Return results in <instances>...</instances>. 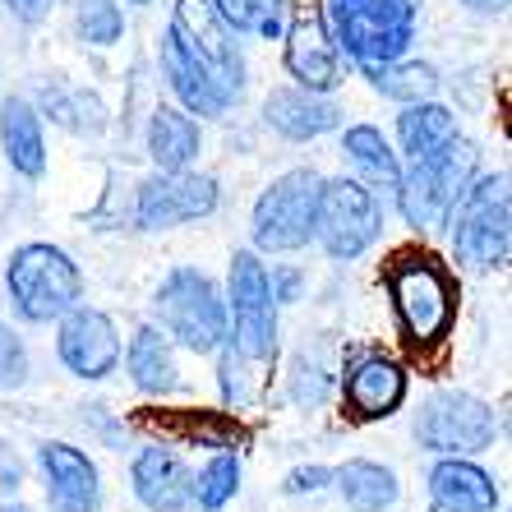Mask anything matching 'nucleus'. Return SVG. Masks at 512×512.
Segmentation results:
<instances>
[{
	"mask_svg": "<svg viewBox=\"0 0 512 512\" xmlns=\"http://www.w3.org/2000/svg\"><path fill=\"white\" fill-rule=\"evenodd\" d=\"M480 167V148L466 134H453V139L434 148L425 157H411V167L397 180V208H402L406 227L416 231H434L443 227V217L453 213V203L462 199V190L476 180Z\"/></svg>",
	"mask_w": 512,
	"mask_h": 512,
	"instance_id": "nucleus-1",
	"label": "nucleus"
},
{
	"mask_svg": "<svg viewBox=\"0 0 512 512\" xmlns=\"http://www.w3.org/2000/svg\"><path fill=\"white\" fill-rule=\"evenodd\" d=\"M323 28L356 65L402 60L416 42V0H323Z\"/></svg>",
	"mask_w": 512,
	"mask_h": 512,
	"instance_id": "nucleus-2",
	"label": "nucleus"
},
{
	"mask_svg": "<svg viewBox=\"0 0 512 512\" xmlns=\"http://www.w3.org/2000/svg\"><path fill=\"white\" fill-rule=\"evenodd\" d=\"M5 291L24 323H56L84 300V273L60 245L33 240L19 245L5 263Z\"/></svg>",
	"mask_w": 512,
	"mask_h": 512,
	"instance_id": "nucleus-3",
	"label": "nucleus"
},
{
	"mask_svg": "<svg viewBox=\"0 0 512 512\" xmlns=\"http://www.w3.org/2000/svg\"><path fill=\"white\" fill-rule=\"evenodd\" d=\"M453 254L471 273L503 268L512 254V194L508 171L480 176L453 203Z\"/></svg>",
	"mask_w": 512,
	"mask_h": 512,
	"instance_id": "nucleus-4",
	"label": "nucleus"
},
{
	"mask_svg": "<svg viewBox=\"0 0 512 512\" xmlns=\"http://www.w3.org/2000/svg\"><path fill=\"white\" fill-rule=\"evenodd\" d=\"M254 370H273L277 360V300L268 291V268L254 250L231 254L227 273V342Z\"/></svg>",
	"mask_w": 512,
	"mask_h": 512,
	"instance_id": "nucleus-5",
	"label": "nucleus"
},
{
	"mask_svg": "<svg viewBox=\"0 0 512 512\" xmlns=\"http://www.w3.org/2000/svg\"><path fill=\"white\" fill-rule=\"evenodd\" d=\"M153 310L162 333L194 356H213L217 346L227 342V296L199 268H176V273L162 277Z\"/></svg>",
	"mask_w": 512,
	"mask_h": 512,
	"instance_id": "nucleus-6",
	"label": "nucleus"
},
{
	"mask_svg": "<svg viewBox=\"0 0 512 512\" xmlns=\"http://www.w3.org/2000/svg\"><path fill=\"white\" fill-rule=\"evenodd\" d=\"M388 296H393L411 346H439L448 337L457 314V291L453 277L429 254H397L393 268H388Z\"/></svg>",
	"mask_w": 512,
	"mask_h": 512,
	"instance_id": "nucleus-7",
	"label": "nucleus"
},
{
	"mask_svg": "<svg viewBox=\"0 0 512 512\" xmlns=\"http://www.w3.org/2000/svg\"><path fill=\"white\" fill-rule=\"evenodd\" d=\"M319 185L323 176L310 167H296L277 176L268 190L259 194L250 217L254 254H296L314 240V208H319Z\"/></svg>",
	"mask_w": 512,
	"mask_h": 512,
	"instance_id": "nucleus-8",
	"label": "nucleus"
},
{
	"mask_svg": "<svg viewBox=\"0 0 512 512\" xmlns=\"http://www.w3.org/2000/svg\"><path fill=\"white\" fill-rule=\"evenodd\" d=\"M383 236V208L379 194L365 180L337 176L319 185V208H314V240H319L328 259H360L374 240Z\"/></svg>",
	"mask_w": 512,
	"mask_h": 512,
	"instance_id": "nucleus-9",
	"label": "nucleus"
},
{
	"mask_svg": "<svg viewBox=\"0 0 512 512\" xmlns=\"http://www.w3.org/2000/svg\"><path fill=\"white\" fill-rule=\"evenodd\" d=\"M167 37L222 88V93H231V97L245 93V56H240L236 33H231V28L222 24V14L213 10V0H176V5H171Z\"/></svg>",
	"mask_w": 512,
	"mask_h": 512,
	"instance_id": "nucleus-10",
	"label": "nucleus"
},
{
	"mask_svg": "<svg viewBox=\"0 0 512 512\" xmlns=\"http://www.w3.org/2000/svg\"><path fill=\"white\" fill-rule=\"evenodd\" d=\"M499 434V416L494 406L480 402L476 393H434L416 420V439L425 453L434 457H476L485 453Z\"/></svg>",
	"mask_w": 512,
	"mask_h": 512,
	"instance_id": "nucleus-11",
	"label": "nucleus"
},
{
	"mask_svg": "<svg viewBox=\"0 0 512 512\" xmlns=\"http://www.w3.org/2000/svg\"><path fill=\"white\" fill-rule=\"evenodd\" d=\"M217 190L213 176H194V171H157L139 185V199H134V222L143 231H171L185 227V222H199V217L217 213Z\"/></svg>",
	"mask_w": 512,
	"mask_h": 512,
	"instance_id": "nucleus-12",
	"label": "nucleus"
},
{
	"mask_svg": "<svg viewBox=\"0 0 512 512\" xmlns=\"http://www.w3.org/2000/svg\"><path fill=\"white\" fill-rule=\"evenodd\" d=\"M60 333H56V356L60 365L74 374V379H111L120 365V333L116 319L107 310H93V305H74L70 314H60Z\"/></svg>",
	"mask_w": 512,
	"mask_h": 512,
	"instance_id": "nucleus-13",
	"label": "nucleus"
},
{
	"mask_svg": "<svg viewBox=\"0 0 512 512\" xmlns=\"http://www.w3.org/2000/svg\"><path fill=\"white\" fill-rule=\"evenodd\" d=\"M37 471H42V489L51 499V512H97L102 508V476L97 462L74 448V443H42L37 448Z\"/></svg>",
	"mask_w": 512,
	"mask_h": 512,
	"instance_id": "nucleus-14",
	"label": "nucleus"
},
{
	"mask_svg": "<svg viewBox=\"0 0 512 512\" xmlns=\"http://www.w3.org/2000/svg\"><path fill=\"white\" fill-rule=\"evenodd\" d=\"M130 489L148 512H185L194 508V471L167 443H148L130 462Z\"/></svg>",
	"mask_w": 512,
	"mask_h": 512,
	"instance_id": "nucleus-15",
	"label": "nucleus"
},
{
	"mask_svg": "<svg viewBox=\"0 0 512 512\" xmlns=\"http://www.w3.org/2000/svg\"><path fill=\"white\" fill-rule=\"evenodd\" d=\"M282 37L286 74L296 79V88H310V93H337L342 88V51L333 47L319 14H296Z\"/></svg>",
	"mask_w": 512,
	"mask_h": 512,
	"instance_id": "nucleus-16",
	"label": "nucleus"
},
{
	"mask_svg": "<svg viewBox=\"0 0 512 512\" xmlns=\"http://www.w3.org/2000/svg\"><path fill=\"white\" fill-rule=\"evenodd\" d=\"M342 397L351 416L383 420L406 402V370L388 356H356L342 374Z\"/></svg>",
	"mask_w": 512,
	"mask_h": 512,
	"instance_id": "nucleus-17",
	"label": "nucleus"
},
{
	"mask_svg": "<svg viewBox=\"0 0 512 512\" xmlns=\"http://www.w3.org/2000/svg\"><path fill=\"white\" fill-rule=\"evenodd\" d=\"M263 125L291 143L323 139L342 125V107L328 93H310V88H273L263 102Z\"/></svg>",
	"mask_w": 512,
	"mask_h": 512,
	"instance_id": "nucleus-18",
	"label": "nucleus"
},
{
	"mask_svg": "<svg viewBox=\"0 0 512 512\" xmlns=\"http://www.w3.org/2000/svg\"><path fill=\"white\" fill-rule=\"evenodd\" d=\"M429 503L439 512H499V485L471 457H439L429 466Z\"/></svg>",
	"mask_w": 512,
	"mask_h": 512,
	"instance_id": "nucleus-19",
	"label": "nucleus"
},
{
	"mask_svg": "<svg viewBox=\"0 0 512 512\" xmlns=\"http://www.w3.org/2000/svg\"><path fill=\"white\" fill-rule=\"evenodd\" d=\"M0 148L19 176H42L47 171V139H42V116L28 97H5L0 102Z\"/></svg>",
	"mask_w": 512,
	"mask_h": 512,
	"instance_id": "nucleus-20",
	"label": "nucleus"
},
{
	"mask_svg": "<svg viewBox=\"0 0 512 512\" xmlns=\"http://www.w3.org/2000/svg\"><path fill=\"white\" fill-rule=\"evenodd\" d=\"M125 370H130V383L148 397H167L180 383L176 370V351H171V337L157 328V323H143L134 328L130 351H125Z\"/></svg>",
	"mask_w": 512,
	"mask_h": 512,
	"instance_id": "nucleus-21",
	"label": "nucleus"
},
{
	"mask_svg": "<svg viewBox=\"0 0 512 512\" xmlns=\"http://www.w3.org/2000/svg\"><path fill=\"white\" fill-rule=\"evenodd\" d=\"M162 74H167L171 93L180 97V111H190V116L217 120V116H227L231 102H236V97L222 93V88H217L213 79H208V74L176 47V42H171V37H162Z\"/></svg>",
	"mask_w": 512,
	"mask_h": 512,
	"instance_id": "nucleus-22",
	"label": "nucleus"
},
{
	"mask_svg": "<svg viewBox=\"0 0 512 512\" xmlns=\"http://www.w3.org/2000/svg\"><path fill=\"white\" fill-rule=\"evenodd\" d=\"M143 429H162L167 439L190 443V448H236L240 443V420L227 411H143L139 416Z\"/></svg>",
	"mask_w": 512,
	"mask_h": 512,
	"instance_id": "nucleus-23",
	"label": "nucleus"
},
{
	"mask_svg": "<svg viewBox=\"0 0 512 512\" xmlns=\"http://www.w3.org/2000/svg\"><path fill=\"white\" fill-rule=\"evenodd\" d=\"M199 148H203V134L190 111L157 107L148 116V157L157 162V171H190Z\"/></svg>",
	"mask_w": 512,
	"mask_h": 512,
	"instance_id": "nucleus-24",
	"label": "nucleus"
},
{
	"mask_svg": "<svg viewBox=\"0 0 512 512\" xmlns=\"http://www.w3.org/2000/svg\"><path fill=\"white\" fill-rule=\"evenodd\" d=\"M342 153L346 162L365 176V185H370L374 194H393L397 180H402V162H397L393 143L383 139V130H374V125H351V130L342 134Z\"/></svg>",
	"mask_w": 512,
	"mask_h": 512,
	"instance_id": "nucleus-25",
	"label": "nucleus"
},
{
	"mask_svg": "<svg viewBox=\"0 0 512 512\" xmlns=\"http://www.w3.org/2000/svg\"><path fill=\"white\" fill-rule=\"evenodd\" d=\"M333 480L351 512H388L402 499V485H397L393 471L379 462H365V457H356V462H346L342 471H333Z\"/></svg>",
	"mask_w": 512,
	"mask_h": 512,
	"instance_id": "nucleus-26",
	"label": "nucleus"
},
{
	"mask_svg": "<svg viewBox=\"0 0 512 512\" xmlns=\"http://www.w3.org/2000/svg\"><path fill=\"white\" fill-rule=\"evenodd\" d=\"M365 70V79H370L374 93L393 97V102H402V107H411V102H425V97L439 93V70L434 65H425V60H383V65H360Z\"/></svg>",
	"mask_w": 512,
	"mask_h": 512,
	"instance_id": "nucleus-27",
	"label": "nucleus"
},
{
	"mask_svg": "<svg viewBox=\"0 0 512 512\" xmlns=\"http://www.w3.org/2000/svg\"><path fill=\"white\" fill-rule=\"evenodd\" d=\"M457 134V116L448 107H439V102H411V107L397 116V143H402L406 157H425L434 153V148H443V143Z\"/></svg>",
	"mask_w": 512,
	"mask_h": 512,
	"instance_id": "nucleus-28",
	"label": "nucleus"
},
{
	"mask_svg": "<svg viewBox=\"0 0 512 512\" xmlns=\"http://www.w3.org/2000/svg\"><path fill=\"white\" fill-rule=\"evenodd\" d=\"M213 10L222 14V24L231 33H254V37H282L291 24V0H213Z\"/></svg>",
	"mask_w": 512,
	"mask_h": 512,
	"instance_id": "nucleus-29",
	"label": "nucleus"
},
{
	"mask_svg": "<svg viewBox=\"0 0 512 512\" xmlns=\"http://www.w3.org/2000/svg\"><path fill=\"white\" fill-rule=\"evenodd\" d=\"M236 494H240V457L222 448V453L208 457V466L194 476V503H199V512H222Z\"/></svg>",
	"mask_w": 512,
	"mask_h": 512,
	"instance_id": "nucleus-30",
	"label": "nucleus"
},
{
	"mask_svg": "<svg viewBox=\"0 0 512 512\" xmlns=\"http://www.w3.org/2000/svg\"><path fill=\"white\" fill-rule=\"evenodd\" d=\"M74 33L84 37L88 47H116L125 33V10L116 0H70Z\"/></svg>",
	"mask_w": 512,
	"mask_h": 512,
	"instance_id": "nucleus-31",
	"label": "nucleus"
},
{
	"mask_svg": "<svg viewBox=\"0 0 512 512\" xmlns=\"http://www.w3.org/2000/svg\"><path fill=\"white\" fill-rule=\"evenodd\" d=\"M51 120L74 134H102L107 130V111L93 93H74V88H47Z\"/></svg>",
	"mask_w": 512,
	"mask_h": 512,
	"instance_id": "nucleus-32",
	"label": "nucleus"
},
{
	"mask_svg": "<svg viewBox=\"0 0 512 512\" xmlns=\"http://www.w3.org/2000/svg\"><path fill=\"white\" fill-rule=\"evenodd\" d=\"M28 374H33V360H28L24 337L14 333L10 323H0V393H14V388H24Z\"/></svg>",
	"mask_w": 512,
	"mask_h": 512,
	"instance_id": "nucleus-33",
	"label": "nucleus"
},
{
	"mask_svg": "<svg viewBox=\"0 0 512 512\" xmlns=\"http://www.w3.org/2000/svg\"><path fill=\"white\" fill-rule=\"evenodd\" d=\"M323 485H333V471H328V466H296V471L282 480V494L300 499V494H319Z\"/></svg>",
	"mask_w": 512,
	"mask_h": 512,
	"instance_id": "nucleus-34",
	"label": "nucleus"
},
{
	"mask_svg": "<svg viewBox=\"0 0 512 512\" xmlns=\"http://www.w3.org/2000/svg\"><path fill=\"white\" fill-rule=\"evenodd\" d=\"M19 485H24V462H19L10 439H0V499L19 494Z\"/></svg>",
	"mask_w": 512,
	"mask_h": 512,
	"instance_id": "nucleus-35",
	"label": "nucleus"
},
{
	"mask_svg": "<svg viewBox=\"0 0 512 512\" xmlns=\"http://www.w3.org/2000/svg\"><path fill=\"white\" fill-rule=\"evenodd\" d=\"M300 286H305V277H300L296 268H286V263H277L273 273H268V291H273L277 305H291V300H300Z\"/></svg>",
	"mask_w": 512,
	"mask_h": 512,
	"instance_id": "nucleus-36",
	"label": "nucleus"
},
{
	"mask_svg": "<svg viewBox=\"0 0 512 512\" xmlns=\"http://www.w3.org/2000/svg\"><path fill=\"white\" fill-rule=\"evenodd\" d=\"M5 10H10L19 24H42L51 14V0H5Z\"/></svg>",
	"mask_w": 512,
	"mask_h": 512,
	"instance_id": "nucleus-37",
	"label": "nucleus"
},
{
	"mask_svg": "<svg viewBox=\"0 0 512 512\" xmlns=\"http://www.w3.org/2000/svg\"><path fill=\"white\" fill-rule=\"evenodd\" d=\"M466 10H476V14H503L508 10V0H462Z\"/></svg>",
	"mask_w": 512,
	"mask_h": 512,
	"instance_id": "nucleus-38",
	"label": "nucleus"
},
{
	"mask_svg": "<svg viewBox=\"0 0 512 512\" xmlns=\"http://www.w3.org/2000/svg\"><path fill=\"white\" fill-rule=\"evenodd\" d=\"M0 512H33V508H24V503H0Z\"/></svg>",
	"mask_w": 512,
	"mask_h": 512,
	"instance_id": "nucleus-39",
	"label": "nucleus"
},
{
	"mask_svg": "<svg viewBox=\"0 0 512 512\" xmlns=\"http://www.w3.org/2000/svg\"><path fill=\"white\" fill-rule=\"evenodd\" d=\"M125 5H153V0H125Z\"/></svg>",
	"mask_w": 512,
	"mask_h": 512,
	"instance_id": "nucleus-40",
	"label": "nucleus"
}]
</instances>
